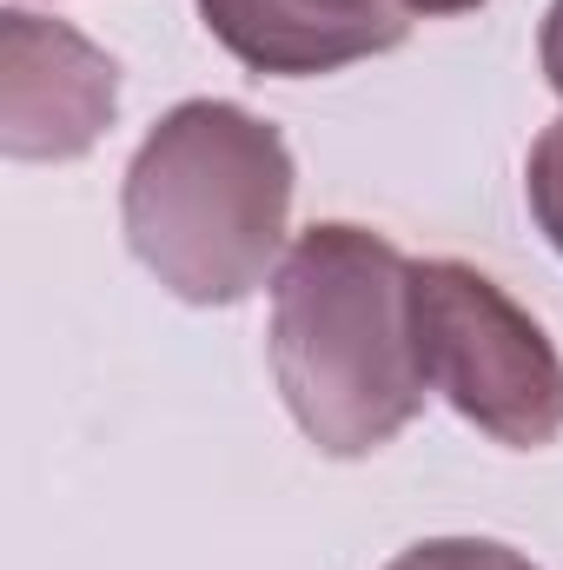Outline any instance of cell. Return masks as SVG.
Returning a JSON list of instances; mask_svg holds the SVG:
<instances>
[{"label":"cell","instance_id":"5b68a950","mask_svg":"<svg viewBox=\"0 0 563 570\" xmlns=\"http://www.w3.org/2000/svg\"><path fill=\"white\" fill-rule=\"evenodd\" d=\"M484 0H199L206 33L259 80H318L405 47L412 20L471 13Z\"/></svg>","mask_w":563,"mask_h":570},{"label":"cell","instance_id":"7a4b0ae2","mask_svg":"<svg viewBox=\"0 0 563 570\" xmlns=\"http://www.w3.org/2000/svg\"><path fill=\"white\" fill-rule=\"evenodd\" d=\"M298 166L273 120L233 100H179L120 179V226L186 305H239L285 266Z\"/></svg>","mask_w":563,"mask_h":570},{"label":"cell","instance_id":"3957f363","mask_svg":"<svg viewBox=\"0 0 563 570\" xmlns=\"http://www.w3.org/2000/svg\"><path fill=\"white\" fill-rule=\"evenodd\" d=\"M418 352L431 392L484 438L544 451L563 438V352L551 332L464 259H418Z\"/></svg>","mask_w":563,"mask_h":570},{"label":"cell","instance_id":"277c9868","mask_svg":"<svg viewBox=\"0 0 563 570\" xmlns=\"http://www.w3.org/2000/svg\"><path fill=\"white\" fill-rule=\"evenodd\" d=\"M120 114V67L80 27L7 7L0 13V153L67 166L93 153Z\"/></svg>","mask_w":563,"mask_h":570},{"label":"cell","instance_id":"52a82bcc","mask_svg":"<svg viewBox=\"0 0 563 570\" xmlns=\"http://www.w3.org/2000/svg\"><path fill=\"white\" fill-rule=\"evenodd\" d=\"M524 193H531V219H537V233L563 253V120H551V127L537 134V146H531Z\"/></svg>","mask_w":563,"mask_h":570},{"label":"cell","instance_id":"6da1fadb","mask_svg":"<svg viewBox=\"0 0 563 570\" xmlns=\"http://www.w3.org/2000/svg\"><path fill=\"white\" fill-rule=\"evenodd\" d=\"M418 259L385 233L325 219L305 226L273 273V379L325 458H372L412 425L431 399L418 352Z\"/></svg>","mask_w":563,"mask_h":570},{"label":"cell","instance_id":"ba28073f","mask_svg":"<svg viewBox=\"0 0 563 570\" xmlns=\"http://www.w3.org/2000/svg\"><path fill=\"white\" fill-rule=\"evenodd\" d=\"M537 60H544V80H551V94L563 100V0H551V13H544V33H537Z\"/></svg>","mask_w":563,"mask_h":570},{"label":"cell","instance_id":"8992f818","mask_svg":"<svg viewBox=\"0 0 563 570\" xmlns=\"http://www.w3.org/2000/svg\"><path fill=\"white\" fill-rule=\"evenodd\" d=\"M385 570H537L524 551L497 544V538H424L412 551H398Z\"/></svg>","mask_w":563,"mask_h":570}]
</instances>
